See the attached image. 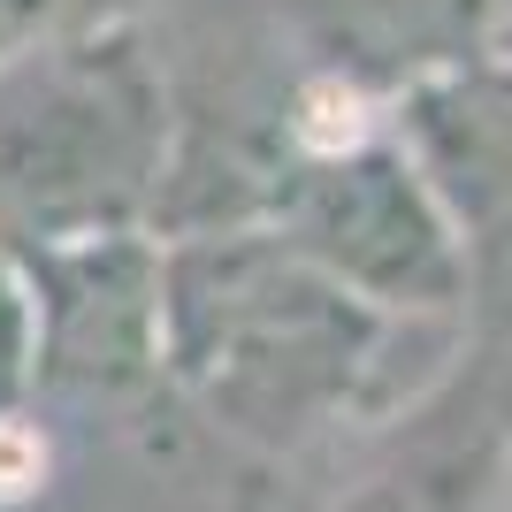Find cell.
<instances>
[{"mask_svg": "<svg viewBox=\"0 0 512 512\" xmlns=\"http://www.w3.org/2000/svg\"><path fill=\"white\" fill-rule=\"evenodd\" d=\"M161 314L184 383L260 444H291L337 413L375 344V321L344 283L260 237H207L176 253Z\"/></svg>", "mask_w": 512, "mask_h": 512, "instance_id": "obj_1", "label": "cell"}, {"mask_svg": "<svg viewBox=\"0 0 512 512\" xmlns=\"http://www.w3.org/2000/svg\"><path fill=\"white\" fill-rule=\"evenodd\" d=\"M161 169V85L115 31L0 77V199L46 230H100Z\"/></svg>", "mask_w": 512, "mask_h": 512, "instance_id": "obj_2", "label": "cell"}, {"mask_svg": "<svg viewBox=\"0 0 512 512\" xmlns=\"http://www.w3.org/2000/svg\"><path fill=\"white\" fill-rule=\"evenodd\" d=\"M276 214L291 222L299 260H314L329 283H352L383 306H444L459 291L451 222L398 153H329L321 169H299L276 192Z\"/></svg>", "mask_w": 512, "mask_h": 512, "instance_id": "obj_3", "label": "cell"}, {"mask_svg": "<svg viewBox=\"0 0 512 512\" xmlns=\"http://www.w3.org/2000/svg\"><path fill=\"white\" fill-rule=\"evenodd\" d=\"M329 54L367 69H406L421 54H474L497 23V0H314Z\"/></svg>", "mask_w": 512, "mask_h": 512, "instance_id": "obj_4", "label": "cell"}, {"mask_svg": "<svg viewBox=\"0 0 512 512\" xmlns=\"http://www.w3.org/2000/svg\"><path fill=\"white\" fill-rule=\"evenodd\" d=\"M428 107L459 115V138L444 130H421L428 161L444 169V184L467 199L474 222L512 207V77H467L451 92H428Z\"/></svg>", "mask_w": 512, "mask_h": 512, "instance_id": "obj_5", "label": "cell"}, {"mask_svg": "<svg viewBox=\"0 0 512 512\" xmlns=\"http://www.w3.org/2000/svg\"><path fill=\"white\" fill-rule=\"evenodd\" d=\"M107 16H115V0H0V77L69 39L107 31Z\"/></svg>", "mask_w": 512, "mask_h": 512, "instance_id": "obj_6", "label": "cell"}, {"mask_svg": "<svg viewBox=\"0 0 512 512\" xmlns=\"http://www.w3.org/2000/svg\"><path fill=\"white\" fill-rule=\"evenodd\" d=\"M16 383V299H8V283H0V390Z\"/></svg>", "mask_w": 512, "mask_h": 512, "instance_id": "obj_7", "label": "cell"}]
</instances>
